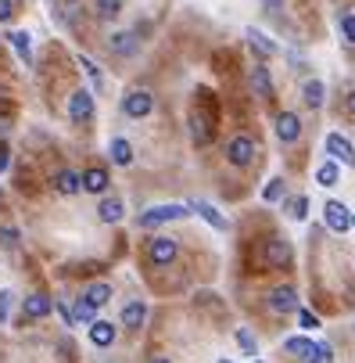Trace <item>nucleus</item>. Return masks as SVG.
I'll list each match as a JSON object with an SVG mask.
<instances>
[{
  "label": "nucleus",
  "instance_id": "nucleus-1",
  "mask_svg": "<svg viewBox=\"0 0 355 363\" xmlns=\"http://www.w3.org/2000/svg\"><path fill=\"white\" fill-rule=\"evenodd\" d=\"M187 216H190L187 205H151L148 212H140L137 227L151 230V227H161V223H172V219H187Z\"/></svg>",
  "mask_w": 355,
  "mask_h": 363
},
{
  "label": "nucleus",
  "instance_id": "nucleus-2",
  "mask_svg": "<svg viewBox=\"0 0 355 363\" xmlns=\"http://www.w3.org/2000/svg\"><path fill=\"white\" fill-rule=\"evenodd\" d=\"M226 162L230 166H251L255 162V137H248V133L230 137V144H226Z\"/></svg>",
  "mask_w": 355,
  "mask_h": 363
},
{
  "label": "nucleus",
  "instance_id": "nucleus-3",
  "mask_svg": "<svg viewBox=\"0 0 355 363\" xmlns=\"http://www.w3.org/2000/svg\"><path fill=\"white\" fill-rule=\"evenodd\" d=\"M122 112L129 119H148L154 112V94L151 90H129L122 98Z\"/></svg>",
  "mask_w": 355,
  "mask_h": 363
},
{
  "label": "nucleus",
  "instance_id": "nucleus-4",
  "mask_svg": "<svg viewBox=\"0 0 355 363\" xmlns=\"http://www.w3.org/2000/svg\"><path fill=\"white\" fill-rule=\"evenodd\" d=\"M323 148H327V155H330L337 166H355V144H352L345 133H327Z\"/></svg>",
  "mask_w": 355,
  "mask_h": 363
},
{
  "label": "nucleus",
  "instance_id": "nucleus-5",
  "mask_svg": "<svg viewBox=\"0 0 355 363\" xmlns=\"http://www.w3.org/2000/svg\"><path fill=\"white\" fill-rule=\"evenodd\" d=\"M190 137H194V144L198 148H205L208 140L216 137V119L205 112V108H194L190 112Z\"/></svg>",
  "mask_w": 355,
  "mask_h": 363
},
{
  "label": "nucleus",
  "instance_id": "nucleus-6",
  "mask_svg": "<svg viewBox=\"0 0 355 363\" xmlns=\"http://www.w3.org/2000/svg\"><path fill=\"white\" fill-rule=\"evenodd\" d=\"M69 119L79 122V126L93 119V94L90 90H72V98H69Z\"/></svg>",
  "mask_w": 355,
  "mask_h": 363
},
{
  "label": "nucleus",
  "instance_id": "nucleus-7",
  "mask_svg": "<svg viewBox=\"0 0 355 363\" xmlns=\"http://www.w3.org/2000/svg\"><path fill=\"white\" fill-rule=\"evenodd\" d=\"M244 36H248V43H251V51L262 58V61H269V58H277V54H280V43L273 40V36H266L262 29L248 25V29H244Z\"/></svg>",
  "mask_w": 355,
  "mask_h": 363
},
{
  "label": "nucleus",
  "instance_id": "nucleus-8",
  "mask_svg": "<svg viewBox=\"0 0 355 363\" xmlns=\"http://www.w3.org/2000/svg\"><path fill=\"white\" fill-rule=\"evenodd\" d=\"M266 298H269V309H273V313H298V309H301V302H298V292H295V288H287V284H280V288H273Z\"/></svg>",
  "mask_w": 355,
  "mask_h": 363
},
{
  "label": "nucleus",
  "instance_id": "nucleus-9",
  "mask_svg": "<svg viewBox=\"0 0 355 363\" xmlns=\"http://www.w3.org/2000/svg\"><path fill=\"white\" fill-rule=\"evenodd\" d=\"M323 223H327L334 234H345V230H352V212L341 201H327L323 205Z\"/></svg>",
  "mask_w": 355,
  "mask_h": 363
},
{
  "label": "nucleus",
  "instance_id": "nucleus-10",
  "mask_svg": "<svg viewBox=\"0 0 355 363\" xmlns=\"http://www.w3.org/2000/svg\"><path fill=\"white\" fill-rule=\"evenodd\" d=\"M176 252H180V245H176V238H151L148 245V259L154 266H169L176 259Z\"/></svg>",
  "mask_w": 355,
  "mask_h": 363
},
{
  "label": "nucleus",
  "instance_id": "nucleus-11",
  "mask_svg": "<svg viewBox=\"0 0 355 363\" xmlns=\"http://www.w3.org/2000/svg\"><path fill=\"white\" fill-rule=\"evenodd\" d=\"M262 259H266L269 270H277V266H287V263H290V241H287V238H273V241H266Z\"/></svg>",
  "mask_w": 355,
  "mask_h": 363
},
{
  "label": "nucleus",
  "instance_id": "nucleus-12",
  "mask_svg": "<svg viewBox=\"0 0 355 363\" xmlns=\"http://www.w3.org/2000/svg\"><path fill=\"white\" fill-rule=\"evenodd\" d=\"M51 309H54V298L43 295V292H36V295H29L25 302H22V320H43Z\"/></svg>",
  "mask_w": 355,
  "mask_h": 363
},
{
  "label": "nucleus",
  "instance_id": "nucleus-13",
  "mask_svg": "<svg viewBox=\"0 0 355 363\" xmlns=\"http://www.w3.org/2000/svg\"><path fill=\"white\" fill-rule=\"evenodd\" d=\"M251 94H255L258 101H269L273 98V76H269L266 61H258V65L251 69Z\"/></svg>",
  "mask_w": 355,
  "mask_h": 363
},
{
  "label": "nucleus",
  "instance_id": "nucleus-14",
  "mask_svg": "<svg viewBox=\"0 0 355 363\" xmlns=\"http://www.w3.org/2000/svg\"><path fill=\"white\" fill-rule=\"evenodd\" d=\"M277 137L284 140V144H295V140L301 137V119H298V112H280V116H277Z\"/></svg>",
  "mask_w": 355,
  "mask_h": 363
},
{
  "label": "nucleus",
  "instance_id": "nucleus-15",
  "mask_svg": "<svg viewBox=\"0 0 355 363\" xmlns=\"http://www.w3.org/2000/svg\"><path fill=\"white\" fill-rule=\"evenodd\" d=\"M144 320H148V302H140V298H133V302L122 306V327L129 331H140Z\"/></svg>",
  "mask_w": 355,
  "mask_h": 363
},
{
  "label": "nucleus",
  "instance_id": "nucleus-16",
  "mask_svg": "<svg viewBox=\"0 0 355 363\" xmlns=\"http://www.w3.org/2000/svg\"><path fill=\"white\" fill-rule=\"evenodd\" d=\"M54 191L58 195H79V191H83V177H79L76 169H61L54 177Z\"/></svg>",
  "mask_w": 355,
  "mask_h": 363
},
{
  "label": "nucleus",
  "instance_id": "nucleus-17",
  "mask_svg": "<svg viewBox=\"0 0 355 363\" xmlns=\"http://www.w3.org/2000/svg\"><path fill=\"white\" fill-rule=\"evenodd\" d=\"M108 47H111V54H119V58H133L140 40H137V33H115L108 40Z\"/></svg>",
  "mask_w": 355,
  "mask_h": 363
},
{
  "label": "nucleus",
  "instance_id": "nucleus-18",
  "mask_svg": "<svg viewBox=\"0 0 355 363\" xmlns=\"http://www.w3.org/2000/svg\"><path fill=\"white\" fill-rule=\"evenodd\" d=\"M108 169H101V166H93V169H87L83 173V191H90V195H104L108 191Z\"/></svg>",
  "mask_w": 355,
  "mask_h": 363
},
{
  "label": "nucleus",
  "instance_id": "nucleus-19",
  "mask_svg": "<svg viewBox=\"0 0 355 363\" xmlns=\"http://www.w3.org/2000/svg\"><path fill=\"white\" fill-rule=\"evenodd\" d=\"M194 209H198V216L205 219L208 227H216V230H230V219H226L216 205H208V201H194Z\"/></svg>",
  "mask_w": 355,
  "mask_h": 363
},
{
  "label": "nucleus",
  "instance_id": "nucleus-20",
  "mask_svg": "<svg viewBox=\"0 0 355 363\" xmlns=\"http://www.w3.org/2000/svg\"><path fill=\"white\" fill-rule=\"evenodd\" d=\"M90 342L97 345V349H108V345L115 342V327H111L108 320H93L90 324Z\"/></svg>",
  "mask_w": 355,
  "mask_h": 363
},
{
  "label": "nucleus",
  "instance_id": "nucleus-21",
  "mask_svg": "<svg viewBox=\"0 0 355 363\" xmlns=\"http://www.w3.org/2000/svg\"><path fill=\"white\" fill-rule=\"evenodd\" d=\"M287 353H295L301 363H316V342H309V338H287Z\"/></svg>",
  "mask_w": 355,
  "mask_h": 363
},
{
  "label": "nucleus",
  "instance_id": "nucleus-22",
  "mask_svg": "<svg viewBox=\"0 0 355 363\" xmlns=\"http://www.w3.org/2000/svg\"><path fill=\"white\" fill-rule=\"evenodd\" d=\"M122 212H126L122 198H104L101 205H97V216H101V223H119Z\"/></svg>",
  "mask_w": 355,
  "mask_h": 363
},
{
  "label": "nucleus",
  "instance_id": "nucleus-23",
  "mask_svg": "<svg viewBox=\"0 0 355 363\" xmlns=\"http://www.w3.org/2000/svg\"><path fill=\"white\" fill-rule=\"evenodd\" d=\"M301 98H305L309 108H323V101H327V83H323V80H309L301 87Z\"/></svg>",
  "mask_w": 355,
  "mask_h": 363
},
{
  "label": "nucleus",
  "instance_id": "nucleus-24",
  "mask_svg": "<svg viewBox=\"0 0 355 363\" xmlns=\"http://www.w3.org/2000/svg\"><path fill=\"white\" fill-rule=\"evenodd\" d=\"M108 155H111V162H115V166H129V162H133V144H129L126 137H115L108 144Z\"/></svg>",
  "mask_w": 355,
  "mask_h": 363
},
{
  "label": "nucleus",
  "instance_id": "nucleus-25",
  "mask_svg": "<svg viewBox=\"0 0 355 363\" xmlns=\"http://www.w3.org/2000/svg\"><path fill=\"white\" fill-rule=\"evenodd\" d=\"M83 298H87V302H90L93 309H101V306L108 302V298H111V284H108V280H97V284H90V288L83 292Z\"/></svg>",
  "mask_w": 355,
  "mask_h": 363
},
{
  "label": "nucleus",
  "instance_id": "nucleus-26",
  "mask_svg": "<svg viewBox=\"0 0 355 363\" xmlns=\"http://www.w3.org/2000/svg\"><path fill=\"white\" fill-rule=\"evenodd\" d=\"M284 216H287V219H298V223H301V219L309 216V198H305V195L287 198V201H284Z\"/></svg>",
  "mask_w": 355,
  "mask_h": 363
},
{
  "label": "nucleus",
  "instance_id": "nucleus-27",
  "mask_svg": "<svg viewBox=\"0 0 355 363\" xmlns=\"http://www.w3.org/2000/svg\"><path fill=\"white\" fill-rule=\"evenodd\" d=\"M93 320H97V309L87 302V298H76V306H72V327H76V324L90 327Z\"/></svg>",
  "mask_w": 355,
  "mask_h": 363
},
{
  "label": "nucleus",
  "instance_id": "nucleus-28",
  "mask_svg": "<svg viewBox=\"0 0 355 363\" xmlns=\"http://www.w3.org/2000/svg\"><path fill=\"white\" fill-rule=\"evenodd\" d=\"M119 11H122V0H97V4H93V14L101 22H115Z\"/></svg>",
  "mask_w": 355,
  "mask_h": 363
},
{
  "label": "nucleus",
  "instance_id": "nucleus-29",
  "mask_svg": "<svg viewBox=\"0 0 355 363\" xmlns=\"http://www.w3.org/2000/svg\"><path fill=\"white\" fill-rule=\"evenodd\" d=\"M337 177H341V166H337L334 159H327V162L316 169V184H323V187H334Z\"/></svg>",
  "mask_w": 355,
  "mask_h": 363
},
{
  "label": "nucleus",
  "instance_id": "nucleus-30",
  "mask_svg": "<svg viewBox=\"0 0 355 363\" xmlns=\"http://www.w3.org/2000/svg\"><path fill=\"white\" fill-rule=\"evenodd\" d=\"M8 40H11V47H14V54H19L25 65H29V61H32V36H29V33H11Z\"/></svg>",
  "mask_w": 355,
  "mask_h": 363
},
{
  "label": "nucleus",
  "instance_id": "nucleus-31",
  "mask_svg": "<svg viewBox=\"0 0 355 363\" xmlns=\"http://www.w3.org/2000/svg\"><path fill=\"white\" fill-rule=\"evenodd\" d=\"M284 195H287V184H284L280 177H273V180L262 187V201H266V205H277Z\"/></svg>",
  "mask_w": 355,
  "mask_h": 363
},
{
  "label": "nucleus",
  "instance_id": "nucleus-32",
  "mask_svg": "<svg viewBox=\"0 0 355 363\" xmlns=\"http://www.w3.org/2000/svg\"><path fill=\"white\" fill-rule=\"evenodd\" d=\"M79 65H83V72L90 76V83H93L97 90L104 87V76H101V69H97V61H90V58H83V54H79Z\"/></svg>",
  "mask_w": 355,
  "mask_h": 363
},
{
  "label": "nucleus",
  "instance_id": "nucleus-33",
  "mask_svg": "<svg viewBox=\"0 0 355 363\" xmlns=\"http://www.w3.org/2000/svg\"><path fill=\"white\" fill-rule=\"evenodd\" d=\"M341 36H345V43H355V8L341 11Z\"/></svg>",
  "mask_w": 355,
  "mask_h": 363
},
{
  "label": "nucleus",
  "instance_id": "nucleus-34",
  "mask_svg": "<svg viewBox=\"0 0 355 363\" xmlns=\"http://www.w3.org/2000/svg\"><path fill=\"white\" fill-rule=\"evenodd\" d=\"M237 345H240V353H244V356H258V345H255V335H251V331L240 327V331H237Z\"/></svg>",
  "mask_w": 355,
  "mask_h": 363
},
{
  "label": "nucleus",
  "instance_id": "nucleus-35",
  "mask_svg": "<svg viewBox=\"0 0 355 363\" xmlns=\"http://www.w3.org/2000/svg\"><path fill=\"white\" fill-rule=\"evenodd\" d=\"M11 306H14V295L4 288V292H0V324H8V317H11Z\"/></svg>",
  "mask_w": 355,
  "mask_h": 363
},
{
  "label": "nucleus",
  "instance_id": "nucleus-36",
  "mask_svg": "<svg viewBox=\"0 0 355 363\" xmlns=\"http://www.w3.org/2000/svg\"><path fill=\"white\" fill-rule=\"evenodd\" d=\"M316 363H334V349H330V342H316Z\"/></svg>",
  "mask_w": 355,
  "mask_h": 363
},
{
  "label": "nucleus",
  "instance_id": "nucleus-37",
  "mask_svg": "<svg viewBox=\"0 0 355 363\" xmlns=\"http://www.w3.org/2000/svg\"><path fill=\"white\" fill-rule=\"evenodd\" d=\"M0 245L14 248V245H19V230H14V227H0Z\"/></svg>",
  "mask_w": 355,
  "mask_h": 363
},
{
  "label": "nucleus",
  "instance_id": "nucleus-38",
  "mask_svg": "<svg viewBox=\"0 0 355 363\" xmlns=\"http://www.w3.org/2000/svg\"><path fill=\"white\" fill-rule=\"evenodd\" d=\"M298 324H301L305 331H312V327H319V320L312 317V313H309V309H298Z\"/></svg>",
  "mask_w": 355,
  "mask_h": 363
},
{
  "label": "nucleus",
  "instance_id": "nucleus-39",
  "mask_svg": "<svg viewBox=\"0 0 355 363\" xmlns=\"http://www.w3.org/2000/svg\"><path fill=\"white\" fill-rule=\"evenodd\" d=\"M11 14H14V4L11 0H0V22H11Z\"/></svg>",
  "mask_w": 355,
  "mask_h": 363
},
{
  "label": "nucleus",
  "instance_id": "nucleus-40",
  "mask_svg": "<svg viewBox=\"0 0 355 363\" xmlns=\"http://www.w3.org/2000/svg\"><path fill=\"white\" fill-rule=\"evenodd\" d=\"M345 112H348V116H355V90H348V94H345Z\"/></svg>",
  "mask_w": 355,
  "mask_h": 363
},
{
  "label": "nucleus",
  "instance_id": "nucleus-41",
  "mask_svg": "<svg viewBox=\"0 0 355 363\" xmlns=\"http://www.w3.org/2000/svg\"><path fill=\"white\" fill-rule=\"evenodd\" d=\"M11 166V155H8V148H0V173H4Z\"/></svg>",
  "mask_w": 355,
  "mask_h": 363
},
{
  "label": "nucleus",
  "instance_id": "nucleus-42",
  "mask_svg": "<svg viewBox=\"0 0 355 363\" xmlns=\"http://www.w3.org/2000/svg\"><path fill=\"white\" fill-rule=\"evenodd\" d=\"M262 4H266V8H280V4H284V0H262Z\"/></svg>",
  "mask_w": 355,
  "mask_h": 363
},
{
  "label": "nucleus",
  "instance_id": "nucleus-43",
  "mask_svg": "<svg viewBox=\"0 0 355 363\" xmlns=\"http://www.w3.org/2000/svg\"><path fill=\"white\" fill-rule=\"evenodd\" d=\"M151 363H169V356H154Z\"/></svg>",
  "mask_w": 355,
  "mask_h": 363
},
{
  "label": "nucleus",
  "instance_id": "nucleus-44",
  "mask_svg": "<svg viewBox=\"0 0 355 363\" xmlns=\"http://www.w3.org/2000/svg\"><path fill=\"white\" fill-rule=\"evenodd\" d=\"M352 227H355V212H352Z\"/></svg>",
  "mask_w": 355,
  "mask_h": 363
},
{
  "label": "nucleus",
  "instance_id": "nucleus-45",
  "mask_svg": "<svg viewBox=\"0 0 355 363\" xmlns=\"http://www.w3.org/2000/svg\"><path fill=\"white\" fill-rule=\"evenodd\" d=\"M251 363H262V360H251Z\"/></svg>",
  "mask_w": 355,
  "mask_h": 363
},
{
  "label": "nucleus",
  "instance_id": "nucleus-46",
  "mask_svg": "<svg viewBox=\"0 0 355 363\" xmlns=\"http://www.w3.org/2000/svg\"><path fill=\"white\" fill-rule=\"evenodd\" d=\"M219 363H230V360H219Z\"/></svg>",
  "mask_w": 355,
  "mask_h": 363
},
{
  "label": "nucleus",
  "instance_id": "nucleus-47",
  "mask_svg": "<svg viewBox=\"0 0 355 363\" xmlns=\"http://www.w3.org/2000/svg\"><path fill=\"white\" fill-rule=\"evenodd\" d=\"M69 4H76V0H69Z\"/></svg>",
  "mask_w": 355,
  "mask_h": 363
}]
</instances>
